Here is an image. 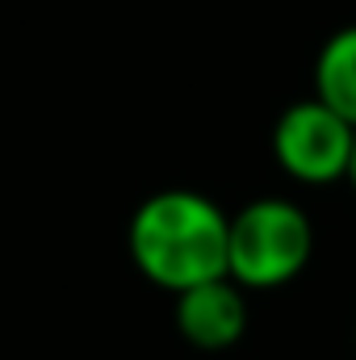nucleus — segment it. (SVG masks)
Returning a JSON list of instances; mask_svg holds the SVG:
<instances>
[{"label":"nucleus","mask_w":356,"mask_h":360,"mask_svg":"<svg viewBox=\"0 0 356 360\" xmlns=\"http://www.w3.org/2000/svg\"><path fill=\"white\" fill-rule=\"evenodd\" d=\"M231 214L197 188H160L143 197L126 226L134 269L164 293L227 276Z\"/></svg>","instance_id":"1"},{"label":"nucleus","mask_w":356,"mask_h":360,"mask_svg":"<svg viewBox=\"0 0 356 360\" xmlns=\"http://www.w3.org/2000/svg\"><path fill=\"white\" fill-rule=\"evenodd\" d=\"M314 256V222L289 197H256L231 214L227 276L252 289H281Z\"/></svg>","instance_id":"2"},{"label":"nucleus","mask_w":356,"mask_h":360,"mask_svg":"<svg viewBox=\"0 0 356 360\" xmlns=\"http://www.w3.org/2000/svg\"><path fill=\"white\" fill-rule=\"evenodd\" d=\"M352 143L356 126L348 117H340L331 105H323L319 96L293 101L289 109H281L272 126V160L281 164V172L314 188L348 180Z\"/></svg>","instance_id":"3"},{"label":"nucleus","mask_w":356,"mask_h":360,"mask_svg":"<svg viewBox=\"0 0 356 360\" xmlns=\"http://www.w3.org/2000/svg\"><path fill=\"white\" fill-rule=\"evenodd\" d=\"M172 297H177V306H172L177 331L193 348L227 352L243 340V331H248V289L235 285L231 276L189 285Z\"/></svg>","instance_id":"4"},{"label":"nucleus","mask_w":356,"mask_h":360,"mask_svg":"<svg viewBox=\"0 0 356 360\" xmlns=\"http://www.w3.org/2000/svg\"><path fill=\"white\" fill-rule=\"evenodd\" d=\"M314 96L356 126V25L336 30L314 59Z\"/></svg>","instance_id":"5"},{"label":"nucleus","mask_w":356,"mask_h":360,"mask_svg":"<svg viewBox=\"0 0 356 360\" xmlns=\"http://www.w3.org/2000/svg\"><path fill=\"white\" fill-rule=\"evenodd\" d=\"M348 184H352V193H356V143H352V164H348Z\"/></svg>","instance_id":"6"}]
</instances>
